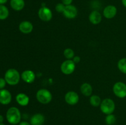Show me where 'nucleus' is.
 Wrapping results in <instances>:
<instances>
[{"label": "nucleus", "instance_id": "obj_1", "mask_svg": "<svg viewBox=\"0 0 126 125\" xmlns=\"http://www.w3.org/2000/svg\"><path fill=\"white\" fill-rule=\"evenodd\" d=\"M22 118L20 111L15 107H12L7 110L6 112V119L10 124L16 125L19 124Z\"/></svg>", "mask_w": 126, "mask_h": 125}, {"label": "nucleus", "instance_id": "obj_2", "mask_svg": "<svg viewBox=\"0 0 126 125\" xmlns=\"http://www.w3.org/2000/svg\"><path fill=\"white\" fill-rule=\"evenodd\" d=\"M20 78V74L15 69H9L6 71L4 75V79L6 83L10 85H16L18 84Z\"/></svg>", "mask_w": 126, "mask_h": 125}, {"label": "nucleus", "instance_id": "obj_3", "mask_svg": "<svg viewBox=\"0 0 126 125\" xmlns=\"http://www.w3.org/2000/svg\"><path fill=\"white\" fill-rule=\"evenodd\" d=\"M36 98L37 100L42 104H47L52 99V94L49 90L44 88L39 89L36 92Z\"/></svg>", "mask_w": 126, "mask_h": 125}, {"label": "nucleus", "instance_id": "obj_4", "mask_svg": "<svg viewBox=\"0 0 126 125\" xmlns=\"http://www.w3.org/2000/svg\"><path fill=\"white\" fill-rule=\"evenodd\" d=\"M116 105L114 100L110 98H106L102 100L100 108L103 113L105 115L112 114L115 110Z\"/></svg>", "mask_w": 126, "mask_h": 125}, {"label": "nucleus", "instance_id": "obj_5", "mask_svg": "<svg viewBox=\"0 0 126 125\" xmlns=\"http://www.w3.org/2000/svg\"><path fill=\"white\" fill-rule=\"evenodd\" d=\"M113 91L118 98H126V84L123 82H116L113 87Z\"/></svg>", "mask_w": 126, "mask_h": 125}, {"label": "nucleus", "instance_id": "obj_6", "mask_svg": "<svg viewBox=\"0 0 126 125\" xmlns=\"http://www.w3.org/2000/svg\"><path fill=\"white\" fill-rule=\"evenodd\" d=\"M76 68V64L72 60H66L62 63L60 66L61 72L65 75H70L73 74Z\"/></svg>", "mask_w": 126, "mask_h": 125}, {"label": "nucleus", "instance_id": "obj_7", "mask_svg": "<svg viewBox=\"0 0 126 125\" xmlns=\"http://www.w3.org/2000/svg\"><path fill=\"white\" fill-rule=\"evenodd\" d=\"M38 17L43 22H49L52 18V12L47 7H42L38 12Z\"/></svg>", "mask_w": 126, "mask_h": 125}, {"label": "nucleus", "instance_id": "obj_8", "mask_svg": "<svg viewBox=\"0 0 126 125\" xmlns=\"http://www.w3.org/2000/svg\"><path fill=\"white\" fill-rule=\"evenodd\" d=\"M79 100V97L76 92L70 91L67 92L65 95V100L68 104L74 105L78 104Z\"/></svg>", "mask_w": 126, "mask_h": 125}, {"label": "nucleus", "instance_id": "obj_9", "mask_svg": "<svg viewBox=\"0 0 126 125\" xmlns=\"http://www.w3.org/2000/svg\"><path fill=\"white\" fill-rule=\"evenodd\" d=\"M64 17L68 19H73L78 15V9L73 5L65 6V9L63 12Z\"/></svg>", "mask_w": 126, "mask_h": 125}, {"label": "nucleus", "instance_id": "obj_10", "mask_svg": "<svg viewBox=\"0 0 126 125\" xmlns=\"http://www.w3.org/2000/svg\"><path fill=\"white\" fill-rule=\"evenodd\" d=\"M117 8L113 5H108L106 6L103 11V15L105 18L107 19L113 18L117 14Z\"/></svg>", "mask_w": 126, "mask_h": 125}, {"label": "nucleus", "instance_id": "obj_11", "mask_svg": "<svg viewBox=\"0 0 126 125\" xmlns=\"http://www.w3.org/2000/svg\"><path fill=\"white\" fill-rule=\"evenodd\" d=\"M12 100L11 93L7 89H0V103L3 105H7Z\"/></svg>", "mask_w": 126, "mask_h": 125}, {"label": "nucleus", "instance_id": "obj_12", "mask_svg": "<svg viewBox=\"0 0 126 125\" xmlns=\"http://www.w3.org/2000/svg\"><path fill=\"white\" fill-rule=\"evenodd\" d=\"M21 78L27 83H32L35 80L36 75L32 70H25L21 74Z\"/></svg>", "mask_w": 126, "mask_h": 125}, {"label": "nucleus", "instance_id": "obj_13", "mask_svg": "<svg viewBox=\"0 0 126 125\" xmlns=\"http://www.w3.org/2000/svg\"><path fill=\"white\" fill-rule=\"evenodd\" d=\"M18 29L21 33L28 34L32 33L33 30V25L29 21H23L20 23Z\"/></svg>", "mask_w": 126, "mask_h": 125}, {"label": "nucleus", "instance_id": "obj_14", "mask_svg": "<svg viewBox=\"0 0 126 125\" xmlns=\"http://www.w3.org/2000/svg\"><path fill=\"white\" fill-rule=\"evenodd\" d=\"M45 121V117L41 113H36L31 117L30 123L31 125H43Z\"/></svg>", "mask_w": 126, "mask_h": 125}, {"label": "nucleus", "instance_id": "obj_15", "mask_svg": "<svg viewBox=\"0 0 126 125\" xmlns=\"http://www.w3.org/2000/svg\"><path fill=\"white\" fill-rule=\"evenodd\" d=\"M89 20L92 24L98 25L102 22V15L98 11H93L89 16Z\"/></svg>", "mask_w": 126, "mask_h": 125}, {"label": "nucleus", "instance_id": "obj_16", "mask_svg": "<svg viewBox=\"0 0 126 125\" xmlns=\"http://www.w3.org/2000/svg\"><path fill=\"white\" fill-rule=\"evenodd\" d=\"M16 99L18 104L21 106H27L30 102V98L25 93H18L16 97Z\"/></svg>", "mask_w": 126, "mask_h": 125}, {"label": "nucleus", "instance_id": "obj_17", "mask_svg": "<svg viewBox=\"0 0 126 125\" xmlns=\"http://www.w3.org/2000/svg\"><path fill=\"white\" fill-rule=\"evenodd\" d=\"M80 91L84 96L88 97L92 96L93 88H92V85L89 83H84L81 85L80 87Z\"/></svg>", "mask_w": 126, "mask_h": 125}, {"label": "nucleus", "instance_id": "obj_18", "mask_svg": "<svg viewBox=\"0 0 126 125\" xmlns=\"http://www.w3.org/2000/svg\"><path fill=\"white\" fill-rule=\"evenodd\" d=\"M25 4L24 0H11L10 1L11 7L16 11H22L24 8Z\"/></svg>", "mask_w": 126, "mask_h": 125}, {"label": "nucleus", "instance_id": "obj_19", "mask_svg": "<svg viewBox=\"0 0 126 125\" xmlns=\"http://www.w3.org/2000/svg\"><path fill=\"white\" fill-rule=\"evenodd\" d=\"M89 102L91 105L95 107H97L100 105L101 102H102V99H101L100 97L98 96V95L94 94V95L91 96Z\"/></svg>", "mask_w": 126, "mask_h": 125}, {"label": "nucleus", "instance_id": "obj_20", "mask_svg": "<svg viewBox=\"0 0 126 125\" xmlns=\"http://www.w3.org/2000/svg\"><path fill=\"white\" fill-rule=\"evenodd\" d=\"M9 12L7 7L3 4H0V20H5L8 17Z\"/></svg>", "mask_w": 126, "mask_h": 125}, {"label": "nucleus", "instance_id": "obj_21", "mask_svg": "<svg viewBox=\"0 0 126 125\" xmlns=\"http://www.w3.org/2000/svg\"><path fill=\"white\" fill-rule=\"evenodd\" d=\"M118 68L122 73L126 74V58L120 59L118 62Z\"/></svg>", "mask_w": 126, "mask_h": 125}, {"label": "nucleus", "instance_id": "obj_22", "mask_svg": "<svg viewBox=\"0 0 126 125\" xmlns=\"http://www.w3.org/2000/svg\"><path fill=\"white\" fill-rule=\"evenodd\" d=\"M63 55L66 60H72L75 56V51L71 48H66L64 50Z\"/></svg>", "mask_w": 126, "mask_h": 125}, {"label": "nucleus", "instance_id": "obj_23", "mask_svg": "<svg viewBox=\"0 0 126 125\" xmlns=\"http://www.w3.org/2000/svg\"><path fill=\"white\" fill-rule=\"evenodd\" d=\"M116 121V118L115 115L112 114H110V115H107L105 118V122L107 125H114Z\"/></svg>", "mask_w": 126, "mask_h": 125}, {"label": "nucleus", "instance_id": "obj_24", "mask_svg": "<svg viewBox=\"0 0 126 125\" xmlns=\"http://www.w3.org/2000/svg\"><path fill=\"white\" fill-rule=\"evenodd\" d=\"M65 6L63 4L62 2V3H59L55 6V10L57 12L59 13H63V12L64 9H65Z\"/></svg>", "mask_w": 126, "mask_h": 125}, {"label": "nucleus", "instance_id": "obj_25", "mask_svg": "<svg viewBox=\"0 0 126 125\" xmlns=\"http://www.w3.org/2000/svg\"><path fill=\"white\" fill-rule=\"evenodd\" d=\"M6 84V82L4 78H0V89H3Z\"/></svg>", "mask_w": 126, "mask_h": 125}, {"label": "nucleus", "instance_id": "obj_26", "mask_svg": "<svg viewBox=\"0 0 126 125\" xmlns=\"http://www.w3.org/2000/svg\"><path fill=\"white\" fill-rule=\"evenodd\" d=\"M72 60L74 61L75 64H78L81 61V58L78 56H75L72 59Z\"/></svg>", "mask_w": 126, "mask_h": 125}, {"label": "nucleus", "instance_id": "obj_27", "mask_svg": "<svg viewBox=\"0 0 126 125\" xmlns=\"http://www.w3.org/2000/svg\"><path fill=\"white\" fill-rule=\"evenodd\" d=\"M73 0H62V2L65 6H68V5L71 4Z\"/></svg>", "mask_w": 126, "mask_h": 125}, {"label": "nucleus", "instance_id": "obj_28", "mask_svg": "<svg viewBox=\"0 0 126 125\" xmlns=\"http://www.w3.org/2000/svg\"><path fill=\"white\" fill-rule=\"evenodd\" d=\"M19 125H31L30 123H28L27 121H20L19 123Z\"/></svg>", "mask_w": 126, "mask_h": 125}, {"label": "nucleus", "instance_id": "obj_29", "mask_svg": "<svg viewBox=\"0 0 126 125\" xmlns=\"http://www.w3.org/2000/svg\"><path fill=\"white\" fill-rule=\"evenodd\" d=\"M7 0H0V4H4L6 3Z\"/></svg>", "mask_w": 126, "mask_h": 125}, {"label": "nucleus", "instance_id": "obj_30", "mask_svg": "<svg viewBox=\"0 0 126 125\" xmlns=\"http://www.w3.org/2000/svg\"><path fill=\"white\" fill-rule=\"evenodd\" d=\"M3 121H4V118H3V116H2L1 115H0V124L2 123V122H3Z\"/></svg>", "mask_w": 126, "mask_h": 125}, {"label": "nucleus", "instance_id": "obj_31", "mask_svg": "<svg viewBox=\"0 0 126 125\" xmlns=\"http://www.w3.org/2000/svg\"><path fill=\"white\" fill-rule=\"evenodd\" d=\"M122 4L126 8V0H122Z\"/></svg>", "mask_w": 126, "mask_h": 125}, {"label": "nucleus", "instance_id": "obj_32", "mask_svg": "<svg viewBox=\"0 0 126 125\" xmlns=\"http://www.w3.org/2000/svg\"><path fill=\"white\" fill-rule=\"evenodd\" d=\"M0 125H4L3 123H1V124H0Z\"/></svg>", "mask_w": 126, "mask_h": 125}]
</instances>
